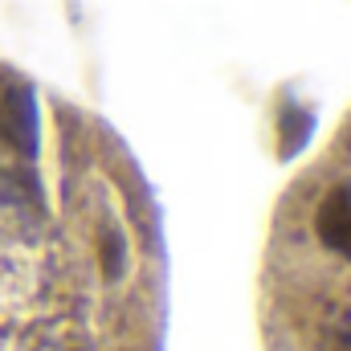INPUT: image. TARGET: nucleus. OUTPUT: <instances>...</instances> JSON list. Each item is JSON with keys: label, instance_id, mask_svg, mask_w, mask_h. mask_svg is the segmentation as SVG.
<instances>
[{"label": "nucleus", "instance_id": "nucleus-1", "mask_svg": "<svg viewBox=\"0 0 351 351\" xmlns=\"http://www.w3.org/2000/svg\"><path fill=\"white\" fill-rule=\"evenodd\" d=\"M311 233L319 250H327L335 262L351 265V180H335L323 188L311 213Z\"/></svg>", "mask_w": 351, "mask_h": 351}, {"label": "nucleus", "instance_id": "nucleus-2", "mask_svg": "<svg viewBox=\"0 0 351 351\" xmlns=\"http://www.w3.org/2000/svg\"><path fill=\"white\" fill-rule=\"evenodd\" d=\"M94 265L102 274V282H123L135 265V254H131V237L119 221L102 217L94 225Z\"/></svg>", "mask_w": 351, "mask_h": 351}]
</instances>
